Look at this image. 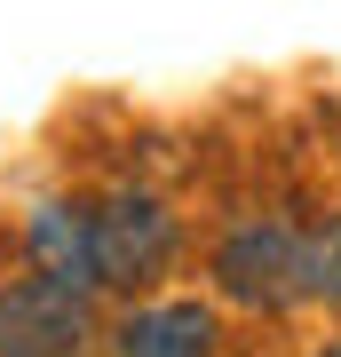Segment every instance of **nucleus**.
I'll return each mask as SVG.
<instances>
[{
  "label": "nucleus",
  "mask_w": 341,
  "mask_h": 357,
  "mask_svg": "<svg viewBox=\"0 0 341 357\" xmlns=\"http://www.w3.org/2000/svg\"><path fill=\"white\" fill-rule=\"evenodd\" d=\"M103 357H222L215 294H135L103 318Z\"/></svg>",
  "instance_id": "nucleus-4"
},
{
  "label": "nucleus",
  "mask_w": 341,
  "mask_h": 357,
  "mask_svg": "<svg viewBox=\"0 0 341 357\" xmlns=\"http://www.w3.org/2000/svg\"><path fill=\"white\" fill-rule=\"evenodd\" d=\"M206 294L246 318H294L310 302V222L294 215H238L206 246Z\"/></svg>",
  "instance_id": "nucleus-1"
},
{
  "label": "nucleus",
  "mask_w": 341,
  "mask_h": 357,
  "mask_svg": "<svg viewBox=\"0 0 341 357\" xmlns=\"http://www.w3.org/2000/svg\"><path fill=\"white\" fill-rule=\"evenodd\" d=\"M310 357H341V333H333V342H317V349H310Z\"/></svg>",
  "instance_id": "nucleus-7"
},
{
  "label": "nucleus",
  "mask_w": 341,
  "mask_h": 357,
  "mask_svg": "<svg viewBox=\"0 0 341 357\" xmlns=\"http://www.w3.org/2000/svg\"><path fill=\"white\" fill-rule=\"evenodd\" d=\"M16 246H24V270L40 278H63L79 294L103 302V270H96V191H48L24 206L16 222Z\"/></svg>",
  "instance_id": "nucleus-5"
},
{
  "label": "nucleus",
  "mask_w": 341,
  "mask_h": 357,
  "mask_svg": "<svg viewBox=\"0 0 341 357\" xmlns=\"http://www.w3.org/2000/svg\"><path fill=\"white\" fill-rule=\"evenodd\" d=\"M310 302L341 310V206L326 222H310Z\"/></svg>",
  "instance_id": "nucleus-6"
},
{
  "label": "nucleus",
  "mask_w": 341,
  "mask_h": 357,
  "mask_svg": "<svg viewBox=\"0 0 341 357\" xmlns=\"http://www.w3.org/2000/svg\"><path fill=\"white\" fill-rule=\"evenodd\" d=\"M183 262V215L175 199H159L151 183H112L96 191V270L103 294H159V278H175Z\"/></svg>",
  "instance_id": "nucleus-2"
},
{
  "label": "nucleus",
  "mask_w": 341,
  "mask_h": 357,
  "mask_svg": "<svg viewBox=\"0 0 341 357\" xmlns=\"http://www.w3.org/2000/svg\"><path fill=\"white\" fill-rule=\"evenodd\" d=\"M0 357H103L96 294L40 278V270L0 278Z\"/></svg>",
  "instance_id": "nucleus-3"
}]
</instances>
